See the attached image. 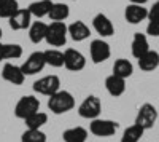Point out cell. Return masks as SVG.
<instances>
[{
	"label": "cell",
	"instance_id": "obj_17",
	"mask_svg": "<svg viewBox=\"0 0 159 142\" xmlns=\"http://www.w3.org/2000/svg\"><path fill=\"white\" fill-rule=\"evenodd\" d=\"M67 31H69V34L72 37V40H75V42H83V40H86V38L91 35L89 27L83 21L72 22L70 26H67Z\"/></svg>",
	"mask_w": 159,
	"mask_h": 142
},
{
	"label": "cell",
	"instance_id": "obj_6",
	"mask_svg": "<svg viewBox=\"0 0 159 142\" xmlns=\"http://www.w3.org/2000/svg\"><path fill=\"white\" fill-rule=\"evenodd\" d=\"M119 125L113 120H105V118H96V120H91L89 125V131L97 136V137H110L115 136L118 131Z\"/></svg>",
	"mask_w": 159,
	"mask_h": 142
},
{
	"label": "cell",
	"instance_id": "obj_27",
	"mask_svg": "<svg viewBox=\"0 0 159 142\" xmlns=\"http://www.w3.org/2000/svg\"><path fill=\"white\" fill-rule=\"evenodd\" d=\"M18 10H19L18 0H3V2H2V7H0V18L10 19Z\"/></svg>",
	"mask_w": 159,
	"mask_h": 142
},
{
	"label": "cell",
	"instance_id": "obj_3",
	"mask_svg": "<svg viewBox=\"0 0 159 142\" xmlns=\"http://www.w3.org/2000/svg\"><path fill=\"white\" fill-rule=\"evenodd\" d=\"M40 110V101L38 97L29 94V96H22L15 106V117L19 120H25L27 117H30L32 113Z\"/></svg>",
	"mask_w": 159,
	"mask_h": 142
},
{
	"label": "cell",
	"instance_id": "obj_25",
	"mask_svg": "<svg viewBox=\"0 0 159 142\" xmlns=\"http://www.w3.org/2000/svg\"><path fill=\"white\" fill-rule=\"evenodd\" d=\"M143 133L145 130L140 128L139 125H132L129 128H126L123 136H121V142H140V139L143 137Z\"/></svg>",
	"mask_w": 159,
	"mask_h": 142
},
{
	"label": "cell",
	"instance_id": "obj_22",
	"mask_svg": "<svg viewBox=\"0 0 159 142\" xmlns=\"http://www.w3.org/2000/svg\"><path fill=\"white\" fill-rule=\"evenodd\" d=\"M52 3H54V2H51V0H38V2H32L27 10L30 11L32 16L43 18V16H48L49 15V10H51Z\"/></svg>",
	"mask_w": 159,
	"mask_h": 142
},
{
	"label": "cell",
	"instance_id": "obj_5",
	"mask_svg": "<svg viewBox=\"0 0 159 142\" xmlns=\"http://www.w3.org/2000/svg\"><path fill=\"white\" fill-rule=\"evenodd\" d=\"M61 89V78L57 75H46L34 83V91L43 96H52Z\"/></svg>",
	"mask_w": 159,
	"mask_h": 142
},
{
	"label": "cell",
	"instance_id": "obj_4",
	"mask_svg": "<svg viewBox=\"0 0 159 142\" xmlns=\"http://www.w3.org/2000/svg\"><path fill=\"white\" fill-rule=\"evenodd\" d=\"M102 112V102L97 96H88L83 99V102L78 106V115L86 120H96Z\"/></svg>",
	"mask_w": 159,
	"mask_h": 142
},
{
	"label": "cell",
	"instance_id": "obj_1",
	"mask_svg": "<svg viewBox=\"0 0 159 142\" xmlns=\"http://www.w3.org/2000/svg\"><path fill=\"white\" fill-rule=\"evenodd\" d=\"M75 107V97L72 93L59 89L57 93L48 97V109L54 113V115H62L67 113Z\"/></svg>",
	"mask_w": 159,
	"mask_h": 142
},
{
	"label": "cell",
	"instance_id": "obj_18",
	"mask_svg": "<svg viewBox=\"0 0 159 142\" xmlns=\"http://www.w3.org/2000/svg\"><path fill=\"white\" fill-rule=\"evenodd\" d=\"M139 61V67L143 70V72H153L154 69H157L159 66V53L157 51H153L150 50L148 53H145Z\"/></svg>",
	"mask_w": 159,
	"mask_h": 142
},
{
	"label": "cell",
	"instance_id": "obj_2",
	"mask_svg": "<svg viewBox=\"0 0 159 142\" xmlns=\"http://www.w3.org/2000/svg\"><path fill=\"white\" fill-rule=\"evenodd\" d=\"M67 34H69L67 26L62 21H52L51 24H48L45 40L51 46H64L67 42Z\"/></svg>",
	"mask_w": 159,
	"mask_h": 142
},
{
	"label": "cell",
	"instance_id": "obj_9",
	"mask_svg": "<svg viewBox=\"0 0 159 142\" xmlns=\"http://www.w3.org/2000/svg\"><path fill=\"white\" fill-rule=\"evenodd\" d=\"M46 66V61H45V53L43 51H35V53H32L27 59H25V62L21 66L24 75H35L38 72H42Z\"/></svg>",
	"mask_w": 159,
	"mask_h": 142
},
{
	"label": "cell",
	"instance_id": "obj_30",
	"mask_svg": "<svg viewBox=\"0 0 159 142\" xmlns=\"http://www.w3.org/2000/svg\"><path fill=\"white\" fill-rule=\"evenodd\" d=\"M147 34L151 37H159V18L150 19L147 26Z\"/></svg>",
	"mask_w": 159,
	"mask_h": 142
},
{
	"label": "cell",
	"instance_id": "obj_24",
	"mask_svg": "<svg viewBox=\"0 0 159 142\" xmlns=\"http://www.w3.org/2000/svg\"><path fill=\"white\" fill-rule=\"evenodd\" d=\"M48 16H49L51 21H62L64 22L70 16V8L65 3H52Z\"/></svg>",
	"mask_w": 159,
	"mask_h": 142
},
{
	"label": "cell",
	"instance_id": "obj_23",
	"mask_svg": "<svg viewBox=\"0 0 159 142\" xmlns=\"http://www.w3.org/2000/svg\"><path fill=\"white\" fill-rule=\"evenodd\" d=\"M24 121H25L27 130H42V128L48 123V113L38 110V112L32 113L30 117H27Z\"/></svg>",
	"mask_w": 159,
	"mask_h": 142
},
{
	"label": "cell",
	"instance_id": "obj_35",
	"mask_svg": "<svg viewBox=\"0 0 159 142\" xmlns=\"http://www.w3.org/2000/svg\"><path fill=\"white\" fill-rule=\"evenodd\" d=\"M2 2H3V0H0V7H2Z\"/></svg>",
	"mask_w": 159,
	"mask_h": 142
},
{
	"label": "cell",
	"instance_id": "obj_8",
	"mask_svg": "<svg viewBox=\"0 0 159 142\" xmlns=\"http://www.w3.org/2000/svg\"><path fill=\"white\" fill-rule=\"evenodd\" d=\"M64 66L72 72H80L86 67V58L78 50L67 48L64 51Z\"/></svg>",
	"mask_w": 159,
	"mask_h": 142
},
{
	"label": "cell",
	"instance_id": "obj_21",
	"mask_svg": "<svg viewBox=\"0 0 159 142\" xmlns=\"http://www.w3.org/2000/svg\"><path fill=\"white\" fill-rule=\"evenodd\" d=\"M134 73V66H132V62L127 61V59H116L115 64H113V75H118L121 77V78H129V77Z\"/></svg>",
	"mask_w": 159,
	"mask_h": 142
},
{
	"label": "cell",
	"instance_id": "obj_29",
	"mask_svg": "<svg viewBox=\"0 0 159 142\" xmlns=\"http://www.w3.org/2000/svg\"><path fill=\"white\" fill-rule=\"evenodd\" d=\"M22 56V46L18 43H5L3 45V58L5 59H18Z\"/></svg>",
	"mask_w": 159,
	"mask_h": 142
},
{
	"label": "cell",
	"instance_id": "obj_26",
	"mask_svg": "<svg viewBox=\"0 0 159 142\" xmlns=\"http://www.w3.org/2000/svg\"><path fill=\"white\" fill-rule=\"evenodd\" d=\"M43 53H45L46 66H51V67H62L64 66V53L62 51L52 48V50L43 51Z\"/></svg>",
	"mask_w": 159,
	"mask_h": 142
},
{
	"label": "cell",
	"instance_id": "obj_32",
	"mask_svg": "<svg viewBox=\"0 0 159 142\" xmlns=\"http://www.w3.org/2000/svg\"><path fill=\"white\" fill-rule=\"evenodd\" d=\"M130 3H135V5H145L148 2V0H129Z\"/></svg>",
	"mask_w": 159,
	"mask_h": 142
},
{
	"label": "cell",
	"instance_id": "obj_7",
	"mask_svg": "<svg viewBox=\"0 0 159 142\" xmlns=\"http://www.w3.org/2000/svg\"><path fill=\"white\" fill-rule=\"evenodd\" d=\"M157 120V110L153 104H143L139 112H137V117H135V125H139L140 128H143L145 131L147 130H151V128L154 126Z\"/></svg>",
	"mask_w": 159,
	"mask_h": 142
},
{
	"label": "cell",
	"instance_id": "obj_16",
	"mask_svg": "<svg viewBox=\"0 0 159 142\" xmlns=\"http://www.w3.org/2000/svg\"><path fill=\"white\" fill-rule=\"evenodd\" d=\"M130 51H132V56L135 59H140L145 53L150 51V43H148V38L145 34H135L134 38H132V43H130Z\"/></svg>",
	"mask_w": 159,
	"mask_h": 142
},
{
	"label": "cell",
	"instance_id": "obj_11",
	"mask_svg": "<svg viewBox=\"0 0 159 142\" xmlns=\"http://www.w3.org/2000/svg\"><path fill=\"white\" fill-rule=\"evenodd\" d=\"M2 77H3V80L11 83V85H15V86H19L24 83L25 80V75L21 69V66H16V64H13V62H7L3 69H2Z\"/></svg>",
	"mask_w": 159,
	"mask_h": 142
},
{
	"label": "cell",
	"instance_id": "obj_20",
	"mask_svg": "<svg viewBox=\"0 0 159 142\" xmlns=\"http://www.w3.org/2000/svg\"><path fill=\"white\" fill-rule=\"evenodd\" d=\"M46 31H48V24H45L43 21H35L30 24L29 27V38L32 43H40L45 40L46 37Z\"/></svg>",
	"mask_w": 159,
	"mask_h": 142
},
{
	"label": "cell",
	"instance_id": "obj_12",
	"mask_svg": "<svg viewBox=\"0 0 159 142\" xmlns=\"http://www.w3.org/2000/svg\"><path fill=\"white\" fill-rule=\"evenodd\" d=\"M10 27L15 31H24L29 29L32 24V15L27 8H19L15 15H13L10 19Z\"/></svg>",
	"mask_w": 159,
	"mask_h": 142
},
{
	"label": "cell",
	"instance_id": "obj_33",
	"mask_svg": "<svg viewBox=\"0 0 159 142\" xmlns=\"http://www.w3.org/2000/svg\"><path fill=\"white\" fill-rule=\"evenodd\" d=\"M3 45H5V43H2V42H0V62H2V61H5V58H3Z\"/></svg>",
	"mask_w": 159,
	"mask_h": 142
},
{
	"label": "cell",
	"instance_id": "obj_31",
	"mask_svg": "<svg viewBox=\"0 0 159 142\" xmlns=\"http://www.w3.org/2000/svg\"><path fill=\"white\" fill-rule=\"evenodd\" d=\"M159 18V0L153 3V7L148 10V19H154Z\"/></svg>",
	"mask_w": 159,
	"mask_h": 142
},
{
	"label": "cell",
	"instance_id": "obj_13",
	"mask_svg": "<svg viewBox=\"0 0 159 142\" xmlns=\"http://www.w3.org/2000/svg\"><path fill=\"white\" fill-rule=\"evenodd\" d=\"M92 27L96 29V32L102 37H110L115 34V26L113 22L110 21V18L103 13H99V15L94 16L92 19Z\"/></svg>",
	"mask_w": 159,
	"mask_h": 142
},
{
	"label": "cell",
	"instance_id": "obj_19",
	"mask_svg": "<svg viewBox=\"0 0 159 142\" xmlns=\"http://www.w3.org/2000/svg\"><path fill=\"white\" fill-rule=\"evenodd\" d=\"M64 142H86L88 140V130L83 126H73L62 133Z\"/></svg>",
	"mask_w": 159,
	"mask_h": 142
},
{
	"label": "cell",
	"instance_id": "obj_34",
	"mask_svg": "<svg viewBox=\"0 0 159 142\" xmlns=\"http://www.w3.org/2000/svg\"><path fill=\"white\" fill-rule=\"evenodd\" d=\"M0 40H2V27H0Z\"/></svg>",
	"mask_w": 159,
	"mask_h": 142
},
{
	"label": "cell",
	"instance_id": "obj_14",
	"mask_svg": "<svg viewBox=\"0 0 159 142\" xmlns=\"http://www.w3.org/2000/svg\"><path fill=\"white\" fill-rule=\"evenodd\" d=\"M124 18H126V21L130 22V24H140L142 21H145V19L148 18V8H145L143 5L130 3V5L126 7Z\"/></svg>",
	"mask_w": 159,
	"mask_h": 142
},
{
	"label": "cell",
	"instance_id": "obj_15",
	"mask_svg": "<svg viewBox=\"0 0 159 142\" xmlns=\"http://www.w3.org/2000/svg\"><path fill=\"white\" fill-rule=\"evenodd\" d=\"M105 89L108 91L110 96L119 97V96H123L124 91H126V80L111 73V75H108L107 78H105Z\"/></svg>",
	"mask_w": 159,
	"mask_h": 142
},
{
	"label": "cell",
	"instance_id": "obj_10",
	"mask_svg": "<svg viewBox=\"0 0 159 142\" xmlns=\"http://www.w3.org/2000/svg\"><path fill=\"white\" fill-rule=\"evenodd\" d=\"M89 53H91L92 62H94V64H102V62H105L110 58L111 50H110V45L107 42H103L102 38H97V40L91 42Z\"/></svg>",
	"mask_w": 159,
	"mask_h": 142
},
{
	"label": "cell",
	"instance_id": "obj_28",
	"mask_svg": "<svg viewBox=\"0 0 159 142\" xmlns=\"http://www.w3.org/2000/svg\"><path fill=\"white\" fill-rule=\"evenodd\" d=\"M21 142H46V134L42 130H25L21 136Z\"/></svg>",
	"mask_w": 159,
	"mask_h": 142
}]
</instances>
